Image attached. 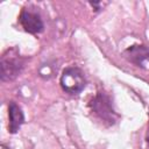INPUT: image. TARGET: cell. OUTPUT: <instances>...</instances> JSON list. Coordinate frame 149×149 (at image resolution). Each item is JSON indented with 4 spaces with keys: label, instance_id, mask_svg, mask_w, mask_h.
<instances>
[{
    "label": "cell",
    "instance_id": "8",
    "mask_svg": "<svg viewBox=\"0 0 149 149\" xmlns=\"http://www.w3.org/2000/svg\"><path fill=\"white\" fill-rule=\"evenodd\" d=\"M147 142H148V144H149V136L147 137Z\"/></svg>",
    "mask_w": 149,
    "mask_h": 149
},
{
    "label": "cell",
    "instance_id": "6",
    "mask_svg": "<svg viewBox=\"0 0 149 149\" xmlns=\"http://www.w3.org/2000/svg\"><path fill=\"white\" fill-rule=\"evenodd\" d=\"M126 58L137 66H143L144 62L149 59V48L146 45H133L125 51Z\"/></svg>",
    "mask_w": 149,
    "mask_h": 149
},
{
    "label": "cell",
    "instance_id": "7",
    "mask_svg": "<svg viewBox=\"0 0 149 149\" xmlns=\"http://www.w3.org/2000/svg\"><path fill=\"white\" fill-rule=\"evenodd\" d=\"M1 149H9V148H7L6 146H3V144H2V146H1Z\"/></svg>",
    "mask_w": 149,
    "mask_h": 149
},
{
    "label": "cell",
    "instance_id": "2",
    "mask_svg": "<svg viewBox=\"0 0 149 149\" xmlns=\"http://www.w3.org/2000/svg\"><path fill=\"white\" fill-rule=\"evenodd\" d=\"M59 84H61L62 90L65 93L74 95V94H79L84 90L86 81H85V77L83 72L78 68L72 66L63 71L61 79H59Z\"/></svg>",
    "mask_w": 149,
    "mask_h": 149
},
{
    "label": "cell",
    "instance_id": "4",
    "mask_svg": "<svg viewBox=\"0 0 149 149\" xmlns=\"http://www.w3.org/2000/svg\"><path fill=\"white\" fill-rule=\"evenodd\" d=\"M20 23L26 31L30 34H40L43 31L44 24L38 13L30 9H23L20 14Z\"/></svg>",
    "mask_w": 149,
    "mask_h": 149
},
{
    "label": "cell",
    "instance_id": "3",
    "mask_svg": "<svg viewBox=\"0 0 149 149\" xmlns=\"http://www.w3.org/2000/svg\"><path fill=\"white\" fill-rule=\"evenodd\" d=\"M91 107L93 112L104 121L113 125L116 121V113L114 112L109 98L104 93H98L91 101Z\"/></svg>",
    "mask_w": 149,
    "mask_h": 149
},
{
    "label": "cell",
    "instance_id": "5",
    "mask_svg": "<svg viewBox=\"0 0 149 149\" xmlns=\"http://www.w3.org/2000/svg\"><path fill=\"white\" fill-rule=\"evenodd\" d=\"M8 121H9L8 129H9V133L12 134H15L24 122L23 112L21 107L14 101L9 102V106H8Z\"/></svg>",
    "mask_w": 149,
    "mask_h": 149
},
{
    "label": "cell",
    "instance_id": "1",
    "mask_svg": "<svg viewBox=\"0 0 149 149\" xmlns=\"http://www.w3.org/2000/svg\"><path fill=\"white\" fill-rule=\"evenodd\" d=\"M23 59L22 57L15 52L14 50H7L6 54L2 55L0 66H1V80L2 81H10L14 80L23 69Z\"/></svg>",
    "mask_w": 149,
    "mask_h": 149
}]
</instances>
